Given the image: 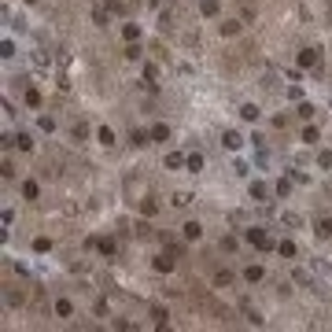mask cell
<instances>
[{
    "label": "cell",
    "mask_w": 332,
    "mask_h": 332,
    "mask_svg": "<svg viewBox=\"0 0 332 332\" xmlns=\"http://www.w3.org/2000/svg\"><path fill=\"white\" fill-rule=\"evenodd\" d=\"M96 251L100 255H115V240H111V236H107V240H96Z\"/></svg>",
    "instance_id": "obj_15"
},
{
    "label": "cell",
    "mask_w": 332,
    "mask_h": 332,
    "mask_svg": "<svg viewBox=\"0 0 332 332\" xmlns=\"http://www.w3.org/2000/svg\"><path fill=\"white\" fill-rule=\"evenodd\" d=\"M170 203H174V207H188V203H192V196H188V192H174Z\"/></svg>",
    "instance_id": "obj_19"
},
{
    "label": "cell",
    "mask_w": 332,
    "mask_h": 332,
    "mask_svg": "<svg viewBox=\"0 0 332 332\" xmlns=\"http://www.w3.org/2000/svg\"><path fill=\"white\" fill-rule=\"evenodd\" d=\"M240 118H244V122H255V118H259V107H255V103H244V107H240Z\"/></svg>",
    "instance_id": "obj_12"
},
{
    "label": "cell",
    "mask_w": 332,
    "mask_h": 332,
    "mask_svg": "<svg viewBox=\"0 0 332 332\" xmlns=\"http://www.w3.org/2000/svg\"><path fill=\"white\" fill-rule=\"evenodd\" d=\"M185 166L192 170V174H199V170H203V155H199V151H192V155L185 159Z\"/></svg>",
    "instance_id": "obj_10"
},
{
    "label": "cell",
    "mask_w": 332,
    "mask_h": 332,
    "mask_svg": "<svg viewBox=\"0 0 332 332\" xmlns=\"http://www.w3.org/2000/svg\"><path fill=\"white\" fill-rule=\"evenodd\" d=\"M26 103H30V107H41V92H37V89H26Z\"/></svg>",
    "instance_id": "obj_22"
},
{
    "label": "cell",
    "mask_w": 332,
    "mask_h": 332,
    "mask_svg": "<svg viewBox=\"0 0 332 332\" xmlns=\"http://www.w3.org/2000/svg\"><path fill=\"white\" fill-rule=\"evenodd\" d=\"M222 140H225V148H229V151H236V148L244 144V137H240V133H236V129H229V133H225Z\"/></svg>",
    "instance_id": "obj_7"
},
{
    "label": "cell",
    "mask_w": 332,
    "mask_h": 332,
    "mask_svg": "<svg viewBox=\"0 0 332 332\" xmlns=\"http://www.w3.org/2000/svg\"><path fill=\"white\" fill-rule=\"evenodd\" d=\"M18 148H22V151H33V140H30V133H18Z\"/></svg>",
    "instance_id": "obj_21"
},
{
    "label": "cell",
    "mask_w": 332,
    "mask_h": 332,
    "mask_svg": "<svg viewBox=\"0 0 332 332\" xmlns=\"http://www.w3.org/2000/svg\"><path fill=\"white\" fill-rule=\"evenodd\" d=\"M199 7H203V15H218V0H203Z\"/></svg>",
    "instance_id": "obj_30"
},
{
    "label": "cell",
    "mask_w": 332,
    "mask_h": 332,
    "mask_svg": "<svg viewBox=\"0 0 332 332\" xmlns=\"http://www.w3.org/2000/svg\"><path fill=\"white\" fill-rule=\"evenodd\" d=\"M55 314H59V318H70V314H74V303H70V299H55Z\"/></svg>",
    "instance_id": "obj_8"
},
{
    "label": "cell",
    "mask_w": 332,
    "mask_h": 332,
    "mask_svg": "<svg viewBox=\"0 0 332 332\" xmlns=\"http://www.w3.org/2000/svg\"><path fill=\"white\" fill-rule=\"evenodd\" d=\"M222 33H225V37H233V33H240V22H222Z\"/></svg>",
    "instance_id": "obj_31"
},
{
    "label": "cell",
    "mask_w": 332,
    "mask_h": 332,
    "mask_svg": "<svg viewBox=\"0 0 332 332\" xmlns=\"http://www.w3.org/2000/svg\"><path fill=\"white\" fill-rule=\"evenodd\" d=\"M181 236H185V240H199V236H203V225H199V222H185Z\"/></svg>",
    "instance_id": "obj_2"
},
{
    "label": "cell",
    "mask_w": 332,
    "mask_h": 332,
    "mask_svg": "<svg viewBox=\"0 0 332 332\" xmlns=\"http://www.w3.org/2000/svg\"><path fill=\"white\" fill-rule=\"evenodd\" d=\"M318 166H325V170L332 166V151H321V155H318Z\"/></svg>",
    "instance_id": "obj_33"
},
{
    "label": "cell",
    "mask_w": 332,
    "mask_h": 332,
    "mask_svg": "<svg viewBox=\"0 0 332 332\" xmlns=\"http://www.w3.org/2000/svg\"><path fill=\"white\" fill-rule=\"evenodd\" d=\"M107 4H115V0H107Z\"/></svg>",
    "instance_id": "obj_36"
},
{
    "label": "cell",
    "mask_w": 332,
    "mask_h": 332,
    "mask_svg": "<svg viewBox=\"0 0 332 332\" xmlns=\"http://www.w3.org/2000/svg\"><path fill=\"white\" fill-rule=\"evenodd\" d=\"M151 318H155V325H166V318H170V314H166L163 307H155V310H151Z\"/></svg>",
    "instance_id": "obj_28"
},
{
    "label": "cell",
    "mask_w": 332,
    "mask_h": 332,
    "mask_svg": "<svg viewBox=\"0 0 332 332\" xmlns=\"http://www.w3.org/2000/svg\"><path fill=\"white\" fill-rule=\"evenodd\" d=\"M129 144H133V148H144V144H151V133H144V129H133V133H129Z\"/></svg>",
    "instance_id": "obj_4"
},
{
    "label": "cell",
    "mask_w": 332,
    "mask_h": 332,
    "mask_svg": "<svg viewBox=\"0 0 332 332\" xmlns=\"http://www.w3.org/2000/svg\"><path fill=\"white\" fill-rule=\"evenodd\" d=\"M185 159H188V155H177V151H174V155H166V166L177 170V166H185Z\"/></svg>",
    "instance_id": "obj_25"
},
{
    "label": "cell",
    "mask_w": 332,
    "mask_h": 332,
    "mask_svg": "<svg viewBox=\"0 0 332 332\" xmlns=\"http://www.w3.org/2000/svg\"><path fill=\"white\" fill-rule=\"evenodd\" d=\"M166 137H170V129L163 126V122H159V126H151V140H159V144H163Z\"/></svg>",
    "instance_id": "obj_13"
},
{
    "label": "cell",
    "mask_w": 332,
    "mask_h": 332,
    "mask_svg": "<svg viewBox=\"0 0 332 332\" xmlns=\"http://www.w3.org/2000/svg\"><path fill=\"white\" fill-rule=\"evenodd\" d=\"M296 115H299V118H310V115H314V103H299Z\"/></svg>",
    "instance_id": "obj_27"
},
{
    "label": "cell",
    "mask_w": 332,
    "mask_h": 332,
    "mask_svg": "<svg viewBox=\"0 0 332 332\" xmlns=\"http://www.w3.org/2000/svg\"><path fill=\"white\" fill-rule=\"evenodd\" d=\"M22 196H26V199H37V196H41V188H37V181H26V185H22Z\"/></svg>",
    "instance_id": "obj_16"
},
{
    "label": "cell",
    "mask_w": 332,
    "mask_h": 332,
    "mask_svg": "<svg viewBox=\"0 0 332 332\" xmlns=\"http://www.w3.org/2000/svg\"><path fill=\"white\" fill-rule=\"evenodd\" d=\"M266 277V270H262V266H248V270H244V281H248V284H259Z\"/></svg>",
    "instance_id": "obj_5"
},
{
    "label": "cell",
    "mask_w": 332,
    "mask_h": 332,
    "mask_svg": "<svg viewBox=\"0 0 332 332\" xmlns=\"http://www.w3.org/2000/svg\"><path fill=\"white\" fill-rule=\"evenodd\" d=\"M248 244H251V248H259V251H270L273 248L270 236H266V229H248Z\"/></svg>",
    "instance_id": "obj_1"
},
{
    "label": "cell",
    "mask_w": 332,
    "mask_h": 332,
    "mask_svg": "<svg viewBox=\"0 0 332 332\" xmlns=\"http://www.w3.org/2000/svg\"><path fill=\"white\" fill-rule=\"evenodd\" d=\"M122 33H126V41H137V37H140V26H137V22H129Z\"/></svg>",
    "instance_id": "obj_24"
},
{
    "label": "cell",
    "mask_w": 332,
    "mask_h": 332,
    "mask_svg": "<svg viewBox=\"0 0 332 332\" xmlns=\"http://www.w3.org/2000/svg\"><path fill=\"white\" fill-rule=\"evenodd\" d=\"M214 284H218V288H229V284H233V273H229V270H218V273H214Z\"/></svg>",
    "instance_id": "obj_11"
},
{
    "label": "cell",
    "mask_w": 332,
    "mask_h": 332,
    "mask_svg": "<svg viewBox=\"0 0 332 332\" xmlns=\"http://www.w3.org/2000/svg\"><path fill=\"white\" fill-rule=\"evenodd\" d=\"M151 270H155V273H170V270H174V255H159V259L151 262Z\"/></svg>",
    "instance_id": "obj_3"
},
{
    "label": "cell",
    "mask_w": 332,
    "mask_h": 332,
    "mask_svg": "<svg viewBox=\"0 0 332 332\" xmlns=\"http://www.w3.org/2000/svg\"><path fill=\"white\" fill-rule=\"evenodd\" d=\"M33 251H37V255L52 251V240H48V236H37V240H33Z\"/></svg>",
    "instance_id": "obj_14"
},
{
    "label": "cell",
    "mask_w": 332,
    "mask_h": 332,
    "mask_svg": "<svg viewBox=\"0 0 332 332\" xmlns=\"http://www.w3.org/2000/svg\"><path fill=\"white\" fill-rule=\"evenodd\" d=\"M266 192H270V188H266L262 181H255V185H251V196H255V199H266Z\"/></svg>",
    "instance_id": "obj_26"
},
{
    "label": "cell",
    "mask_w": 332,
    "mask_h": 332,
    "mask_svg": "<svg viewBox=\"0 0 332 332\" xmlns=\"http://www.w3.org/2000/svg\"><path fill=\"white\" fill-rule=\"evenodd\" d=\"M126 59H140V48H137V41H129V48H126Z\"/></svg>",
    "instance_id": "obj_32"
},
{
    "label": "cell",
    "mask_w": 332,
    "mask_h": 332,
    "mask_svg": "<svg viewBox=\"0 0 332 332\" xmlns=\"http://www.w3.org/2000/svg\"><path fill=\"white\" fill-rule=\"evenodd\" d=\"M92 22H96V26H107V11H103V7H96V11H92Z\"/></svg>",
    "instance_id": "obj_29"
},
{
    "label": "cell",
    "mask_w": 332,
    "mask_h": 332,
    "mask_svg": "<svg viewBox=\"0 0 332 332\" xmlns=\"http://www.w3.org/2000/svg\"><path fill=\"white\" fill-rule=\"evenodd\" d=\"M96 140H100L103 148H111V144H115V133H111L107 126H100V129H96Z\"/></svg>",
    "instance_id": "obj_9"
},
{
    "label": "cell",
    "mask_w": 332,
    "mask_h": 332,
    "mask_svg": "<svg viewBox=\"0 0 332 332\" xmlns=\"http://www.w3.org/2000/svg\"><path fill=\"white\" fill-rule=\"evenodd\" d=\"M26 4H37V0H26Z\"/></svg>",
    "instance_id": "obj_35"
},
{
    "label": "cell",
    "mask_w": 332,
    "mask_h": 332,
    "mask_svg": "<svg viewBox=\"0 0 332 332\" xmlns=\"http://www.w3.org/2000/svg\"><path fill=\"white\" fill-rule=\"evenodd\" d=\"M299 66H318V48H303L299 52Z\"/></svg>",
    "instance_id": "obj_6"
},
{
    "label": "cell",
    "mask_w": 332,
    "mask_h": 332,
    "mask_svg": "<svg viewBox=\"0 0 332 332\" xmlns=\"http://www.w3.org/2000/svg\"><path fill=\"white\" fill-rule=\"evenodd\" d=\"M296 284H310V273L307 270H296Z\"/></svg>",
    "instance_id": "obj_34"
},
{
    "label": "cell",
    "mask_w": 332,
    "mask_h": 332,
    "mask_svg": "<svg viewBox=\"0 0 332 332\" xmlns=\"http://www.w3.org/2000/svg\"><path fill=\"white\" fill-rule=\"evenodd\" d=\"M155 211H159V203H155V199H144V203H140V214H144V218H151Z\"/></svg>",
    "instance_id": "obj_17"
},
{
    "label": "cell",
    "mask_w": 332,
    "mask_h": 332,
    "mask_svg": "<svg viewBox=\"0 0 332 332\" xmlns=\"http://www.w3.org/2000/svg\"><path fill=\"white\" fill-rule=\"evenodd\" d=\"M318 236H332V218H321L318 222Z\"/></svg>",
    "instance_id": "obj_20"
},
{
    "label": "cell",
    "mask_w": 332,
    "mask_h": 332,
    "mask_svg": "<svg viewBox=\"0 0 332 332\" xmlns=\"http://www.w3.org/2000/svg\"><path fill=\"white\" fill-rule=\"evenodd\" d=\"M277 251L284 255V259H292V255H296V244H292V240H281V244H277Z\"/></svg>",
    "instance_id": "obj_18"
},
{
    "label": "cell",
    "mask_w": 332,
    "mask_h": 332,
    "mask_svg": "<svg viewBox=\"0 0 332 332\" xmlns=\"http://www.w3.org/2000/svg\"><path fill=\"white\" fill-rule=\"evenodd\" d=\"M299 140H307V144H318V129L314 126H307V129H303V137Z\"/></svg>",
    "instance_id": "obj_23"
}]
</instances>
